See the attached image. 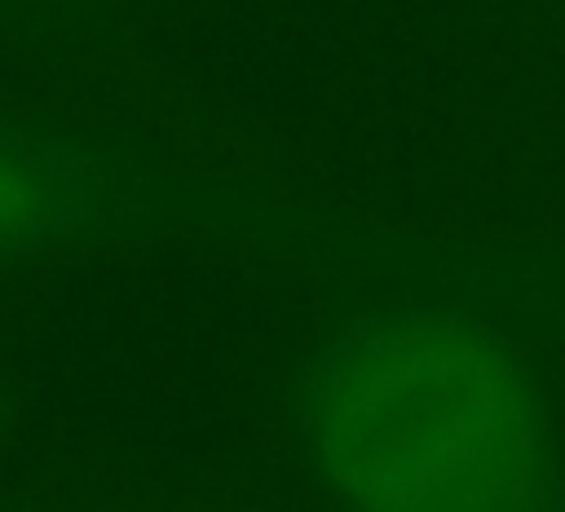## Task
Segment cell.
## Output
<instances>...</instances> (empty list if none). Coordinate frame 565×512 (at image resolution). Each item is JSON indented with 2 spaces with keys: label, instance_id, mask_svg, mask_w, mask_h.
Here are the masks:
<instances>
[{
  "label": "cell",
  "instance_id": "obj_1",
  "mask_svg": "<svg viewBox=\"0 0 565 512\" xmlns=\"http://www.w3.org/2000/svg\"><path fill=\"white\" fill-rule=\"evenodd\" d=\"M300 433L335 512H561L547 393L463 309L344 318L300 375Z\"/></svg>",
  "mask_w": 565,
  "mask_h": 512
},
{
  "label": "cell",
  "instance_id": "obj_2",
  "mask_svg": "<svg viewBox=\"0 0 565 512\" xmlns=\"http://www.w3.org/2000/svg\"><path fill=\"white\" fill-rule=\"evenodd\" d=\"M106 207L102 168L71 141L0 128V260L79 238Z\"/></svg>",
  "mask_w": 565,
  "mask_h": 512
}]
</instances>
